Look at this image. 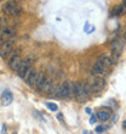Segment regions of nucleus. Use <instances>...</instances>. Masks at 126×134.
I'll return each mask as SVG.
<instances>
[{
	"label": "nucleus",
	"mask_w": 126,
	"mask_h": 134,
	"mask_svg": "<svg viewBox=\"0 0 126 134\" xmlns=\"http://www.w3.org/2000/svg\"><path fill=\"white\" fill-rule=\"evenodd\" d=\"M14 49V43L11 42V40H6V42H4L0 46V56L3 57V59H6V57L10 56L11 51Z\"/></svg>",
	"instance_id": "1a4fd4ad"
},
{
	"label": "nucleus",
	"mask_w": 126,
	"mask_h": 134,
	"mask_svg": "<svg viewBox=\"0 0 126 134\" xmlns=\"http://www.w3.org/2000/svg\"><path fill=\"white\" fill-rule=\"evenodd\" d=\"M72 85H73V83L69 81L63 82V84H61L60 87L55 84V88H53L51 95L58 96L62 99H69L72 96Z\"/></svg>",
	"instance_id": "f03ea898"
},
{
	"label": "nucleus",
	"mask_w": 126,
	"mask_h": 134,
	"mask_svg": "<svg viewBox=\"0 0 126 134\" xmlns=\"http://www.w3.org/2000/svg\"><path fill=\"white\" fill-rule=\"evenodd\" d=\"M126 12V5H119V6H116L113 9L112 11V15L113 16H121V15H124Z\"/></svg>",
	"instance_id": "2eb2a0df"
},
{
	"label": "nucleus",
	"mask_w": 126,
	"mask_h": 134,
	"mask_svg": "<svg viewBox=\"0 0 126 134\" xmlns=\"http://www.w3.org/2000/svg\"><path fill=\"white\" fill-rule=\"evenodd\" d=\"M72 94L79 102H85L92 94L91 87L83 84L81 82H75L72 85Z\"/></svg>",
	"instance_id": "f257e3e1"
},
{
	"label": "nucleus",
	"mask_w": 126,
	"mask_h": 134,
	"mask_svg": "<svg viewBox=\"0 0 126 134\" xmlns=\"http://www.w3.org/2000/svg\"><path fill=\"white\" fill-rule=\"evenodd\" d=\"M1 44H3V38L0 37V46H1Z\"/></svg>",
	"instance_id": "412c9836"
},
{
	"label": "nucleus",
	"mask_w": 126,
	"mask_h": 134,
	"mask_svg": "<svg viewBox=\"0 0 126 134\" xmlns=\"http://www.w3.org/2000/svg\"><path fill=\"white\" fill-rule=\"evenodd\" d=\"M4 132H6V126H3V129H1V133H4Z\"/></svg>",
	"instance_id": "aec40b11"
},
{
	"label": "nucleus",
	"mask_w": 126,
	"mask_h": 134,
	"mask_svg": "<svg viewBox=\"0 0 126 134\" xmlns=\"http://www.w3.org/2000/svg\"><path fill=\"white\" fill-rule=\"evenodd\" d=\"M12 100H14V96H12V94H11L10 92H4V94H3V104L5 106H7V105H10L11 102H12Z\"/></svg>",
	"instance_id": "dca6fc26"
},
{
	"label": "nucleus",
	"mask_w": 126,
	"mask_h": 134,
	"mask_svg": "<svg viewBox=\"0 0 126 134\" xmlns=\"http://www.w3.org/2000/svg\"><path fill=\"white\" fill-rule=\"evenodd\" d=\"M46 106H47V109H49L50 111H57V110H58V106H57L56 104H52V102H47Z\"/></svg>",
	"instance_id": "a211bd4d"
},
{
	"label": "nucleus",
	"mask_w": 126,
	"mask_h": 134,
	"mask_svg": "<svg viewBox=\"0 0 126 134\" xmlns=\"http://www.w3.org/2000/svg\"><path fill=\"white\" fill-rule=\"evenodd\" d=\"M110 66H112V59L108 56H102L95 62L93 72L98 76H103L107 73V71Z\"/></svg>",
	"instance_id": "7ed1b4c3"
},
{
	"label": "nucleus",
	"mask_w": 126,
	"mask_h": 134,
	"mask_svg": "<svg viewBox=\"0 0 126 134\" xmlns=\"http://www.w3.org/2000/svg\"><path fill=\"white\" fill-rule=\"evenodd\" d=\"M21 6L18 5L17 3H15L12 0L7 1L5 5L3 6V12L6 15H11V16H17V15L21 14Z\"/></svg>",
	"instance_id": "20e7f679"
},
{
	"label": "nucleus",
	"mask_w": 126,
	"mask_h": 134,
	"mask_svg": "<svg viewBox=\"0 0 126 134\" xmlns=\"http://www.w3.org/2000/svg\"><path fill=\"white\" fill-rule=\"evenodd\" d=\"M22 57L18 55V54H14L12 56L10 57V61H9V67H10L12 71H17L20 68L22 64Z\"/></svg>",
	"instance_id": "9d476101"
},
{
	"label": "nucleus",
	"mask_w": 126,
	"mask_h": 134,
	"mask_svg": "<svg viewBox=\"0 0 126 134\" xmlns=\"http://www.w3.org/2000/svg\"><path fill=\"white\" fill-rule=\"evenodd\" d=\"M53 88H55V84H53L52 79L46 78V82H45V84H44V87H42V90H41V92L46 93V94H51V92L53 90Z\"/></svg>",
	"instance_id": "9b49d317"
},
{
	"label": "nucleus",
	"mask_w": 126,
	"mask_h": 134,
	"mask_svg": "<svg viewBox=\"0 0 126 134\" xmlns=\"http://www.w3.org/2000/svg\"><path fill=\"white\" fill-rule=\"evenodd\" d=\"M1 1H3V0H0V3H1Z\"/></svg>",
	"instance_id": "393cba45"
},
{
	"label": "nucleus",
	"mask_w": 126,
	"mask_h": 134,
	"mask_svg": "<svg viewBox=\"0 0 126 134\" xmlns=\"http://www.w3.org/2000/svg\"><path fill=\"white\" fill-rule=\"evenodd\" d=\"M46 76L44 73H39V78H38V82H36V85H35V88L38 89L39 92H41L42 90V87H44V84H45V82H46Z\"/></svg>",
	"instance_id": "f8f14e48"
},
{
	"label": "nucleus",
	"mask_w": 126,
	"mask_h": 134,
	"mask_svg": "<svg viewBox=\"0 0 126 134\" xmlns=\"http://www.w3.org/2000/svg\"><path fill=\"white\" fill-rule=\"evenodd\" d=\"M107 129H108V126H97L96 129H95V132H96V133H104Z\"/></svg>",
	"instance_id": "f3484780"
},
{
	"label": "nucleus",
	"mask_w": 126,
	"mask_h": 134,
	"mask_svg": "<svg viewBox=\"0 0 126 134\" xmlns=\"http://www.w3.org/2000/svg\"><path fill=\"white\" fill-rule=\"evenodd\" d=\"M96 121H97V116H96V115H92L91 118H90V123L93 124V123H96Z\"/></svg>",
	"instance_id": "6ab92c4d"
},
{
	"label": "nucleus",
	"mask_w": 126,
	"mask_h": 134,
	"mask_svg": "<svg viewBox=\"0 0 126 134\" xmlns=\"http://www.w3.org/2000/svg\"><path fill=\"white\" fill-rule=\"evenodd\" d=\"M32 66H33V61H32L30 59H26L24 61H22L21 66H20V68L17 70L18 76H20L22 79H24V77L27 76V73L29 72V70L32 68Z\"/></svg>",
	"instance_id": "6e6552de"
},
{
	"label": "nucleus",
	"mask_w": 126,
	"mask_h": 134,
	"mask_svg": "<svg viewBox=\"0 0 126 134\" xmlns=\"http://www.w3.org/2000/svg\"><path fill=\"white\" fill-rule=\"evenodd\" d=\"M39 73H40V72H38L36 70L30 68L29 72L27 73V76L24 77L26 83H27L30 88H34L35 85H36V82H38V78H39Z\"/></svg>",
	"instance_id": "423d86ee"
},
{
	"label": "nucleus",
	"mask_w": 126,
	"mask_h": 134,
	"mask_svg": "<svg viewBox=\"0 0 126 134\" xmlns=\"http://www.w3.org/2000/svg\"><path fill=\"white\" fill-rule=\"evenodd\" d=\"M125 40H126V29H125Z\"/></svg>",
	"instance_id": "b1692460"
},
{
	"label": "nucleus",
	"mask_w": 126,
	"mask_h": 134,
	"mask_svg": "<svg viewBox=\"0 0 126 134\" xmlns=\"http://www.w3.org/2000/svg\"><path fill=\"white\" fill-rule=\"evenodd\" d=\"M15 34V29L14 28H10V27H5V28L1 29V34L0 37L3 39H6V38H10L12 35Z\"/></svg>",
	"instance_id": "4468645a"
},
{
	"label": "nucleus",
	"mask_w": 126,
	"mask_h": 134,
	"mask_svg": "<svg viewBox=\"0 0 126 134\" xmlns=\"http://www.w3.org/2000/svg\"><path fill=\"white\" fill-rule=\"evenodd\" d=\"M123 48H124V44L121 40L116 39V40L113 42V44H112V54H113L112 61L113 62H118V59H119L120 54L123 51Z\"/></svg>",
	"instance_id": "39448f33"
},
{
	"label": "nucleus",
	"mask_w": 126,
	"mask_h": 134,
	"mask_svg": "<svg viewBox=\"0 0 126 134\" xmlns=\"http://www.w3.org/2000/svg\"><path fill=\"white\" fill-rule=\"evenodd\" d=\"M96 116H97V120L105 122V121H108L109 118H110V111H107V110H101V111H99Z\"/></svg>",
	"instance_id": "ddd939ff"
},
{
	"label": "nucleus",
	"mask_w": 126,
	"mask_h": 134,
	"mask_svg": "<svg viewBox=\"0 0 126 134\" xmlns=\"http://www.w3.org/2000/svg\"><path fill=\"white\" fill-rule=\"evenodd\" d=\"M123 4L124 5H126V0H123Z\"/></svg>",
	"instance_id": "5701e85b"
},
{
	"label": "nucleus",
	"mask_w": 126,
	"mask_h": 134,
	"mask_svg": "<svg viewBox=\"0 0 126 134\" xmlns=\"http://www.w3.org/2000/svg\"><path fill=\"white\" fill-rule=\"evenodd\" d=\"M91 87V90L93 93H96V94H98V93H102L103 90H104L105 88V81L104 78H102L101 76L99 77H96L92 81V84L90 85Z\"/></svg>",
	"instance_id": "0eeeda50"
},
{
	"label": "nucleus",
	"mask_w": 126,
	"mask_h": 134,
	"mask_svg": "<svg viewBox=\"0 0 126 134\" xmlns=\"http://www.w3.org/2000/svg\"><path fill=\"white\" fill-rule=\"evenodd\" d=\"M123 127H124V128H126V121H125V122H124V123H123Z\"/></svg>",
	"instance_id": "4be33fe9"
}]
</instances>
